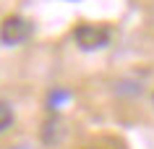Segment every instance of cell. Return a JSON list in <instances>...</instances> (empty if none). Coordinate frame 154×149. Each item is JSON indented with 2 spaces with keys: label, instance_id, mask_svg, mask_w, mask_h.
Instances as JSON below:
<instances>
[{
  "label": "cell",
  "instance_id": "7a4b0ae2",
  "mask_svg": "<svg viewBox=\"0 0 154 149\" xmlns=\"http://www.w3.org/2000/svg\"><path fill=\"white\" fill-rule=\"evenodd\" d=\"M29 34H32V24L21 16H8L0 24V39L5 45H21L29 39Z\"/></svg>",
  "mask_w": 154,
  "mask_h": 149
},
{
  "label": "cell",
  "instance_id": "3957f363",
  "mask_svg": "<svg viewBox=\"0 0 154 149\" xmlns=\"http://www.w3.org/2000/svg\"><path fill=\"white\" fill-rule=\"evenodd\" d=\"M11 123H13V107L0 99V131H5Z\"/></svg>",
  "mask_w": 154,
  "mask_h": 149
},
{
  "label": "cell",
  "instance_id": "277c9868",
  "mask_svg": "<svg viewBox=\"0 0 154 149\" xmlns=\"http://www.w3.org/2000/svg\"><path fill=\"white\" fill-rule=\"evenodd\" d=\"M86 149H97V147H86Z\"/></svg>",
  "mask_w": 154,
  "mask_h": 149
},
{
  "label": "cell",
  "instance_id": "6da1fadb",
  "mask_svg": "<svg viewBox=\"0 0 154 149\" xmlns=\"http://www.w3.org/2000/svg\"><path fill=\"white\" fill-rule=\"evenodd\" d=\"M110 29L105 24H79L73 32V39L81 50H102L110 42Z\"/></svg>",
  "mask_w": 154,
  "mask_h": 149
}]
</instances>
